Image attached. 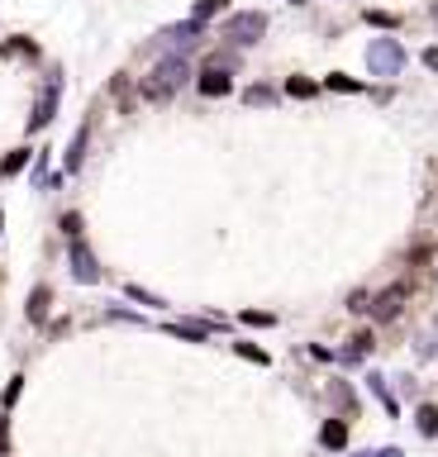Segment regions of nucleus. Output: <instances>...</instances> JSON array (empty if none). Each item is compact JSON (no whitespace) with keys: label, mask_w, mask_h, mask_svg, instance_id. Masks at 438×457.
<instances>
[{"label":"nucleus","mask_w":438,"mask_h":457,"mask_svg":"<svg viewBox=\"0 0 438 457\" xmlns=\"http://www.w3.org/2000/svg\"><path fill=\"white\" fill-rule=\"evenodd\" d=\"M181 77H186V67H181V62H162V67L153 72V82H143V95H148V100H167L172 86H177Z\"/></svg>","instance_id":"nucleus-1"},{"label":"nucleus","mask_w":438,"mask_h":457,"mask_svg":"<svg viewBox=\"0 0 438 457\" xmlns=\"http://www.w3.org/2000/svg\"><path fill=\"white\" fill-rule=\"evenodd\" d=\"M405 295H410V286H391V291H381L367 310H372L376 319H396V314H400V305H405Z\"/></svg>","instance_id":"nucleus-2"},{"label":"nucleus","mask_w":438,"mask_h":457,"mask_svg":"<svg viewBox=\"0 0 438 457\" xmlns=\"http://www.w3.org/2000/svg\"><path fill=\"white\" fill-rule=\"evenodd\" d=\"M262 29H267V19H262V14H238V19L229 24V38L253 43V34H262Z\"/></svg>","instance_id":"nucleus-3"},{"label":"nucleus","mask_w":438,"mask_h":457,"mask_svg":"<svg viewBox=\"0 0 438 457\" xmlns=\"http://www.w3.org/2000/svg\"><path fill=\"white\" fill-rule=\"evenodd\" d=\"M201 91H205V95H224V91H229V77H224L219 67H210V72L201 77Z\"/></svg>","instance_id":"nucleus-4"},{"label":"nucleus","mask_w":438,"mask_h":457,"mask_svg":"<svg viewBox=\"0 0 438 457\" xmlns=\"http://www.w3.org/2000/svg\"><path fill=\"white\" fill-rule=\"evenodd\" d=\"M320 439H324V448H343V443H348V424H338V419H333V424H324V434H320Z\"/></svg>","instance_id":"nucleus-5"},{"label":"nucleus","mask_w":438,"mask_h":457,"mask_svg":"<svg viewBox=\"0 0 438 457\" xmlns=\"http://www.w3.org/2000/svg\"><path fill=\"white\" fill-rule=\"evenodd\" d=\"M372 62H376V67H386V72H396V67H400V53H396L391 43H381V48L372 53Z\"/></svg>","instance_id":"nucleus-6"},{"label":"nucleus","mask_w":438,"mask_h":457,"mask_svg":"<svg viewBox=\"0 0 438 457\" xmlns=\"http://www.w3.org/2000/svg\"><path fill=\"white\" fill-rule=\"evenodd\" d=\"M77 276L81 281H96V267H91V253L86 248H77Z\"/></svg>","instance_id":"nucleus-7"},{"label":"nucleus","mask_w":438,"mask_h":457,"mask_svg":"<svg viewBox=\"0 0 438 457\" xmlns=\"http://www.w3.org/2000/svg\"><path fill=\"white\" fill-rule=\"evenodd\" d=\"M48 314V291H34V300H29V319H43Z\"/></svg>","instance_id":"nucleus-8"},{"label":"nucleus","mask_w":438,"mask_h":457,"mask_svg":"<svg viewBox=\"0 0 438 457\" xmlns=\"http://www.w3.org/2000/svg\"><path fill=\"white\" fill-rule=\"evenodd\" d=\"M420 429H424V434H438V410H434V405H424V410H420Z\"/></svg>","instance_id":"nucleus-9"},{"label":"nucleus","mask_w":438,"mask_h":457,"mask_svg":"<svg viewBox=\"0 0 438 457\" xmlns=\"http://www.w3.org/2000/svg\"><path fill=\"white\" fill-rule=\"evenodd\" d=\"M286 91H291V95H300V100H305V95H315V82H296V77H291V86H286Z\"/></svg>","instance_id":"nucleus-10"},{"label":"nucleus","mask_w":438,"mask_h":457,"mask_svg":"<svg viewBox=\"0 0 438 457\" xmlns=\"http://www.w3.org/2000/svg\"><path fill=\"white\" fill-rule=\"evenodd\" d=\"M328 86H338V91H357V82H352V77H328Z\"/></svg>","instance_id":"nucleus-11"},{"label":"nucleus","mask_w":438,"mask_h":457,"mask_svg":"<svg viewBox=\"0 0 438 457\" xmlns=\"http://www.w3.org/2000/svg\"><path fill=\"white\" fill-rule=\"evenodd\" d=\"M224 0H201V10H196V19H205V14H215Z\"/></svg>","instance_id":"nucleus-12"}]
</instances>
